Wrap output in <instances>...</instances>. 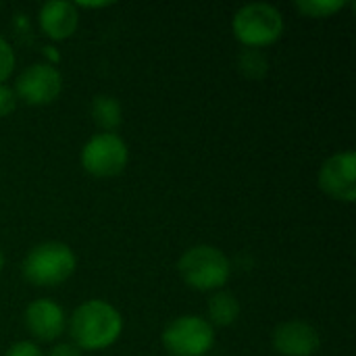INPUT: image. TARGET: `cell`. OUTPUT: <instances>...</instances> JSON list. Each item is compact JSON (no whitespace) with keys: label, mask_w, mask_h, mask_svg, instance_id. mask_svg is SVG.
<instances>
[{"label":"cell","mask_w":356,"mask_h":356,"mask_svg":"<svg viewBox=\"0 0 356 356\" xmlns=\"http://www.w3.org/2000/svg\"><path fill=\"white\" fill-rule=\"evenodd\" d=\"M77 267V257L65 242L35 244L21 263L23 277L38 288H56L65 284Z\"/></svg>","instance_id":"2"},{"label":"cell","mask_w":356,"mask_h":356,"mask_svg":"<svg viewBox=\"0 0 356 356\" xmlns=\"http://www.w3.org/2000/svg\"><path fill=\"white\" fill-rule=\"evenodd\" d=\"M271 344L282 356H313L321 346V336L307 321H286L273 330Z\"/></svg>","instance_id":"10"},{"label":"cell","mask_w":356,"mask_h":356,"mask_svg":"<svg viewBox=\"0 0 356 356\" xmlns=\"http://www.w3.org/2000/svg\"><path fill=\"white\" fill-rule=\"evenodd\" d=\"M38 23L46 38H50L52 42H63V40H69L77 31L79 10L73 2L50 0L40 6Z\"/></svg>","instance_id":"11"},{"label":"cell","mask_w":356,"mask_h":356,"mask_svg":"<svg viewBox=\"0 0 356 356\" xmlns=\"http://www.w3.org/2000/svg\"><path fill=\"white\" fill-rule=\"evenodd\" d=\"M79 161L83 171L94 177H115L125 171L129 148L121 136L100 131L83 144Z\"/></svg>","instance_id":"6"},{"label":"cell","mask_w":356,"mask_h":356,"mask_svg":"<svg viewBox=\"0 0 356 356\" xmlns=\"http://www.w3.org/2000/svg\"><path fill=\"white\" fill-rule=\"evenodd\" d=\"M238 69L248 79H263L269 73V60L263 50L242 48L238 54Z\"/></svg>","instance_id":"14"},{"label":"cell","mask_w":356,"mask_h":356,"mask_svg":"<svg viewBox=\"0 0 356 356\" xmlns=\"http://www.w3.org/2000/svg\"><path fill=\"white\" fill-rule=\"evenodd\" d=\"M234 38L244 48H267L284 33V15L269 2H250L236 10L232 21Z\"/></svg>","instance_id":"4"},{"label":"cell","mask_w":356,"mask_h":356,"mask_svg":"<svg viewBox=\"0 0 356 356\" xmlns=\"http://www.w3.org/2000/svg\"><path fill=\"white\" fill-rule=\"evenodd\" d=\"M67 330L71 336V344H75L79 350H106L113 346L121 332H123V317L106 300L94 298L81 302L73 315L67 321Z\"/></svg>","instance_id":"1"},{"label":"cell","mask_w":356,"mask_h":356,"mask_svg":"<svg viewBox=\"0 0 356 356\" xmlns=\"http://www.w3.org/2000/svg\"><path fill=\"white\" fill-rule=\"evenodd\" d=\"M44 56H48V58H50V65L60 60V54H58L52 46H46V48H44Z\"/></svg>","instance_id":"21"},{"label":"cell","mask_w":356,"mask_h":356,"mask_svg":"<svg viewBox=\"0 0 356 356\" xmlns=\"http://www.w3.org/2000/svg\"><path fill=\"white\" fill-rule=\"evenodd\" d=\"M2 269H4V254H2V250H0V273H2Z\"/></svg>","instance_id":"22"},{"label":"cell","mask_w":356,"mask_h":356,"mask_svg":"<svg viewBox=\"0 0 356 356\" xmlns=\"http://www.w3.org/2000/svg\"><path fill=\"white\" fill-rule=\"evenodd\" d=\"M4 356H44V353L40 350V346L35 342L29 340H21L17 344H13Z\"/></svg>","instance_id":"18"},{"label":"cell","mask_w":356,"mask_h":356,"mask_svg":"<svg viewBox=\"0 0 356 356\" xmlns=\"http://www.w3.org/2000/svg\"><path fill=\"white\" fill-rule=\"evenodd\" d=\"M15 50L13 46L6 42V38L0 35V86L10 77V73L15 71Z\"/></svg>","instance_id":"16"},{"label":"cell","mask_w":356,"mask_h":356,"mask_svg":"<svg viewBox=\"0 0 356 356\" xmlns=\"http://www.w3.org/2000/svg\"><path fill=\"white\" fill-rule=\"evenodd\" d=\"M317 184L321 192L330 198L353 204L356 200V154L353 150H344L332 154L317 173Z\"/></svg>","instance_id":"8"},{"label":"cell","mask_w":356,"mask_h":356,"mask_svg":"<svg viewBox=\"0 0 356 356\" xmlns=\"http://www.w3.org/2000/svg\"><path fill=\"white\" fill-rule=\"evenodd\" d=\"M177 271L186 286L198 292H217L229 282L232 263L227 254L211 244H198L188 248L177 263Z\"/></svg>","instance_id":"3"},{"label":"cell","mask_w":356,"mask_h":356,"mask_svg":"<svg viewBox=\"0 0 356 356\" xmlns=\"http://www.w3.org/2000/svg\"><path fill=\"white\" fill-rule=\"evenodd\" d=\"M15 108H17V94L13 88L2 83L0 86V119L15 113Z\"/></svg>","instance_id":"17"},{"label":"cell","mask_w":356,"mask_h":356,"mask_svg":"<svg viewBox=\"0 0 356 356\" xmlns=\"http://www.w3.org/2000/svg\"><path fill=\"white\" fill-rule=\"evenodd\" d=\"M48 356H81V350H79L75 344H67V342H63V344L52 346V348H50V353H48Z\"/></svg>","instance_id":"19"},{"label":"cell","mask_w":356,"mask_h":356,"mask_svg":"<svg viewBox=\"0 0 356 356\" xmlns=\"http://www.w3.org/2000/svg\"><path fill=\"white\" fill-rule=\"evenodd\" d=\"M348 2L344 0H298L294 6L302 17L311 19H327L336 13H340Z\"/></svg>","instance_id":"15"},{"label":"cell","mask_w":356,"mask_h":356,"mask_svg":"<svg viewBox=\"0 0 356 356\" xmlns=\"http://www.w3.org/2000/svg\"><path fill=\"white\" fill-rule=\"evenodd\" d=\"M240 317V302L227 290H217L209 300V323L217 327H229Z\"/></svg>","instance_id":"13"},{"label":"cell","mask_w":356,"mask_h":356,"mask_svg":"<svg viewBox=\"0 0 356 356\" xmlns=\"http://www.w3.org/2000/svg\"><path fill=\"white\" fill-rule=\"evenodd\" d=\"M90 113H92L94 123L102 131H106V134H115V129L123 121L121 102L115 96H111V94H98V96H94L92 106H90Z\"/></svg>","instance_id":"12"},{"label":"cell","mask_w":356,"mask_h":356,"mask_svg":"<svg viewBox=\"0 0 356 356\" xmlns=\"http://www.w3.org/2000/svg\"><path fill=\"white\" fill-rule=\"evenodd\" d=\"M13 90L17 100H23L29 106H46L60 96L63 75L50 63H33L19 73Z\"/></svg>","instance_id":"7"},{"label":"cell","mask_w":356,"mask_h":356,"mask_svg":"<svg viewBox=\"0 0 356 356\" xmlns=\"http://www.w3.org/2000/svg\"><path fill=\"white\" fill-rule=\"evenodd\" d=\"M75 6H77V10L79 8H106V6H111V2H73Z\"/></svg>","instance_id":"20"},{"label":"cell","mask_w":356,"mask_h":356,"mask_svg":"<svg viewBox=\"0 0 356 356\" xmlns=\"http://www.w3.org/2000/svg\"><path fill=\"white\" fill-rule=\"evenodd\" d=\"M161 340L171 356H207L215 344V330L200 315H181L163 330Z\"/></svg>","instance_id":"5"},{"label":"cell","mask_w":356,"mask_h":356,"mask_svg":"<svg viewBox=\"0 0 356 356\" xmlns=\"http://www.w3.org/2000/svg\"><path fill=\"white\" fill-rule=\"evenodd\" d=\"M23 321L27 332L40 342H54L67 330V315L63 307L50 298H38L29 302Z\"/></svg>","instance_id":"9"}]
</instances>
